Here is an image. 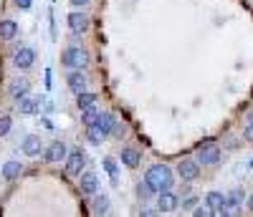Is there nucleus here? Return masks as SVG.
Returning a JSON list of instances; mask_svg holds the SVG:
<instances>
[{"label":"nucleus","instance_id":"1","mask_svg":"<svg viewBox=\"0 0 253 217\" xmlns=\"http://www.w3.org/2000/svg\"><path fill=\"white\" fill-rule=\"evenodd\" d=\"M114 126H117L114 116H112L109 111H104L94 124H89V126H86V129H89V132H86V139H89L91 144H101L107 137H112V134H114Z\"/></svg>","mask_w":253,"mask_h":217},{"label":"nucleus","instance_id":"2","mask_svg":"<svg viewBox=\"0 0 253 217\" xmlns=\"http://www.w3.org/2000/svg\"><path fill=\"white\" fill-rule=\"evenodd\" d=\"M144 180L150 182L157 192H165V189H172L175 175H172V169L167 164H155V167H150V172H147Z\"/></svg>","mask_w":253,"mask_h":217},{"label":"nucleus","instance_id":"3","mask_svg":"<svg viewBox=\"0 0 253 217\" xmlns=\"http://www.w3.org/2000/svg\"><path fill=\"white\" fill-rule=\"evenodd\" d=\"M63 66L69 69H86L89 66V51L81 48V46H71L66 53H63Z\"/></svg>","mask_w":253,"mask_h":217},{"label":"nucleus","instance_id":"4","mask_svg":"<svg viewBox=\"0 0 253 217\" xmlns=\"http://www.w3.org/2000/svg\"><path fill=\"white\" fill-rule=\"evenodd\" d=\"M200 162L198 159H182L180 164H177V175L182 177V182H195L198 177H200Z\"/></svg>","mask_w":253,"mask_h":217},{"label":"nucleus","instance_id":"5","mask_svg":"<svg viewBox=\"0 0 253 217\" xmlns=\"http://www.w3.org/2000/svg\"><path fill=\"white\" fill-rule=\"evenodd\" d=\"M13 63H15V69L18 71H28L33 63H36V51L31 46H23V48H18L13 53Z\"/></svg>","mask_w":253,"mask_h":217},{"label":"nucleus","instance_id":"6","mask_svg":"<svg viewBox=\"0 0 253 217\" xmlns=\"http://www.w3.org/2000/svg\"><path fill=\"white\" fill-rule=\"evenodd\" d=\"M220 154H223V149H220V146H215V144H205V146H200V151H198V162H200L203 167H213V164L220 162Z\"/></svg>","mask_w":253,"mask_h":217},{"label":"nucleus","instance_id":"7","mask_svg":"<svg viewBox=\"0 0 253 217\" xmlns=\"http://www.w3.org/2000/svg\"><path fill=\"white\" fill-rule=\"evenodd\" d=\"M84 164H86V154H84L81 149H71L69 157H66V172L76 177V175H81Z\"/></svg>","mask_w":253,"mask_h":217},{"label":"nucleus","instance_id":"8","mask_svg":"<svg viewBox=\"0 0 253 217\" xmlns=\"http://www.w3.org/2000/svg\"><path fill=\"white\" fill-rule=\"evenodd\" d=\"M46 162L48 164H58L61 159H66L69 157V149H66V144H63V142H53L48 149H46Z\"/></svg>","mask_w":253,"mask_h":217},{"label":"nucleus","instance_id":"9","mask_svg":"<svg viewBox=\"0 0 253 217\" xmlns=\"http://www.w3.org/2000/svg\"><path fill=\"white\" fill-rule=\"evenodd\" d=\"M177 205H180V197H177V194H172L170 189L160 192V197H157V207H160V212H175Z\"/></svg>","mask_w":253,"mask_h":217},{"label":"nucleus","instance_id":"10","mask_svg":"<svg viewBox=\"0 0 253 217\" xmlns=\"http://www.w3.org/2000/svg\"><path fill=\"white\" fill-rule=\"evenodd\" d=\"M69 28H71L76 36L84 33V31H89V15H86V13H81V10L69 13Z\"/></svg>","mask_w":253,"mask_h":217},{"label":"nucleus","instance_id":"11","mask_svg":"<svg viewBox=\"0 0 253 217\" xmlns=\"http://www.w3.org/2000/svg\"><path fill=\"white\" fill-rule=\"evenodd\" d=\"M205 202L213 207V212L215 215H225V207H228V197L223 192H208V197H205Z\"/></svg>","mask_w":253,"mask_h":217},{"label":"nucleus","instance_id":"12","mask_svg":"<svg viewBox=\"0 0 253 217\" xmlns=\"http://www.w3.org/2000/svg\"><path fill=\"white\" fill-rule=\"evenodd\" d=\"M66 83H69V89H71L74 94H81V91H86V76L81 73V69H74V71L69 73Z\"/></svg>","mask_w":253,"mask_h":217},{"label":"nucleus","instance_id":"13","mask_svg":"<svg viewBox=\"0 0 253 217\" xmlns=\"http://www.w3.org/2000/svg\"><path fill=\"white\" fill-rule=\"evenodd\" d=\"M81 192L84 194H96L99 192V177H96V172H84V175H81Z\"/></svg>","mask_w":253,"mask_h":217},{"label":"nucleus","instance_id":"14","mask_svg":"<svg viewBox=\"0 0 253 217\" xmlns=\"http://www.w3.org/2000/svg\"><path fill=\"white\" fill-rule=\"evenodd\" d=\"M23 151L28 157H38L41 151H43V144H41V137H36V134H28L26 139H23Z\"/></svg>","mask_w":253,"mask_h":217},{"label":"nucleus","instance_id":"15","mask_svg":"<svg viewBox=\"0 0 253 217\" xmlns=\"http://www.w3.org/2000/svg\"><path fill=\"white\" fill-rule=\"evenodd\" d=\"M119 157H122V164H124V167H132V169L139 167V162H142V154H139L137 149H132V146L122 149V154H119Z\"/></svg>","mask_w":253,"mask_h":217},{"label":"nucleus","instance_id":"16","mask_svg":"<svg viewBox=\"0 0 253 217\" xmlns=\"http://www.w3.org/2000/svg\"><path fill=\"white\" fill-rule=\"evenodd\" d=\"M28 81L26 78H15V81H10V96L15 99V101H20L23 96H28Z\"/></svg>","mask_w":253,"mask_h":217},{"label":"nucleus","instance_id":"17","mask_svg":"<svg viewBox=\"0 0 253 217\" xmlns=\"http://www.w3.org/2000/svg\"><path fill=\"white\" fill-rule=\"evenodd\" d=\"M20 172H23V164L20 162H5L3 169H0V175H3V180H18Z\"/></svg>","mask_w":253,"mask_h":217},{"label":"nucleus","instance_id":"18","mask_svg":"<svg viewBox=\"0 0 253 217\" xmlns=\"http://www.w3.org/2000/svg\"><path fill=\"white\" fill-rule=\"evenodd\" d=\"M15 36H18V23L15 20H0V38L13 40Z\"/></svg>","mask_w":253,"mask_h":217},{"label":"nucleus","instance_id":"19","mask_svg":"<svg viewBox=\"0 0 253 217\" xmlns=\"http://www.w3.org/2000/svg\"><path fill=\"white\" fill-rule=\"evenodd\" d=\"M18 104H20V111H23L26 116L38 114V108H41V101H38V99H31V96H23Z\"/></svg>","mask_w":253,"mask_h":217},{"label":"nucleus","instance_id":"20","mask_svg":"<svg viewBox=\"0 0 253 217\" xmlns=\"http://www.w3.org/2000/svg\"><path fill=\"white\" fill-rule=\"evenodd\" d=\"M101 116V108H99V104H91V106H86V108H81V121L84 124H94L96 119Z\"/></svg>","mask_w":253,"mask_h":217},{"label":"nucleus","instance_id":"21","mask_svg":"<svg viewBox=\"0 0 253 217\" xmlns=\"http://www.w3.org/2000/svg\"><path fill=\"white\" fill-rule=\"evenodd\" d=\"M76 104H79V108H86L91 104H99V96L91 91H81V94H76Z\"/></svg>","mask_w":253,"mask_h":217},{"label":"nucleus","instance_id":"22","mask_svg":"<svg viewBox=\"0 0 253 217\" xmlns=\"http://www.w3.org/2000/svg\"><path fill=\"white\" fill-rule=\"evenodd\" d=\"M155 192H157V189H155V187H152L150 182H147V180H144V182H139V187H137V194H139L142 200H150Z\"/></svg>","mask_w":253,"mask_h":217},{"label":"nucleus","instance_id":"23","mask_svg":"<svg viewBox=\"0 0 253 217\" xmlns=\"http://www.w3.org/2000/svg\"><path fill=\"white\" fill-rule=\"evenodd\" d=\"M94 212H96V215H107V212H109V200L104 197V194L94 200Z\"/></svg>","mask_w":253,"mask_h":217},{"label":"nucleus","instance_id":"24","mask_svg":"<svg viewBox=\"0 0 253 217\" xmlns=\"http://www.w3.org/2000/svg\"><path fill=\"white\" fill-rule=\"evenodd\" d=\"M215 212H213V207H210L208 202H205V207L200 205V207H193V217H213Z\"/></svg>","mask_w":253,"mask_h":217},{"label":"nucleus","instance_id":"25","mask_svg":"<svg viewBox=\"0 0 253 217\" xmlns=\"http://www.w3.org/2000/svg\"><path fill=\"white\" fill-rule=\"evenodd\" d=\"M13 129V119L10 116H0V137H8Z\"/></svg>","mask_w":253,"mask_h":217},{"label":"nucleus","instance_id":"26","mask_svg":"<svg viewBox=\"0 0 253 217\" xmlns=\"http://www.w3.org/2000/svg\"><path fill=\"white\" fill-rule=\"evenodd\" d=\"M104 169L109 172V177H112V182H117V162H114L112 157H107V159H104Z\"/></svg>","mask_w":253,"mask_h":217},{"label":"nucleus","instance_id":"27","mask_svg":"<svg viewBox=\"0 0 253 217\" xmlns=\"http://www.w3.org/2000/svg\"><path fill=\"white\" fill-rule=\"evenodd\" d=\"M243 139L253 144V121H246V129H243Z\"/></svg>","mask_w":253,"mask_h":217},{"label":"nucleus","instance_id":"28","mask_svg":"<svg viewBox=\"0 0 253 217\" xmlns=\"http://www.w3.org/2000/svg\"><path fill=\"white\" fill-rule=\"evenodd\" d=\"M15 5H18L20 10H28V8L33 5V0H15Z\"/></svg>","mask_w":253,"mask_h":217},{"label":"nucleus","instance_id":"29","mask_svg":"<svg viewBox=\"0 0 253 217\" xmlns=\"http://www.w3.org/2000/svg\"><path fill=\"white\" fill-rule=\"evenodd\" d=\"M180 202H182V207H195L198 200H195V197H185V200H180Z\"/></svg>","mask_w":253,"mask_h":217},{"label":"nucleus","instance_id":"30","mask_svg":"<svg viewBox=\"0 0 253 217\" xmlns=\"http://www.w3.org/2000/svg\"><path fill=\"white\" fill-rule=\"evenodd\" d=\"M89 0H71V5H76V8H81V5H86Z\"/></svg>","mask_w":253,"mask_h":217},{"label":"nucleus","instance_id":"31","mask_svg":"<svg viewBox=\"0 0 253 217\" xmlns=\"http://www.w3.org/2000/svg\"><path fill=\"white\" fill-rule=\"evenodd\" d=\"M248 210H253V194H251V197H248Z\"/></svg>","mask_w":253,"mask_h":217}]
</instances>
